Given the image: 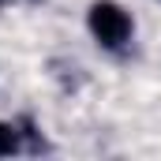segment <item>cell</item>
I'll return each instance as SVG.
<instances>
[{
    "label": "cell",
    "instance_id": "obj_2",
    "mask_svg": "<svg viewBox=\"0 0 161 161\" xmlns=\"http://www.w3.org/2000/svg\"><path fill=\"white\" fill-rule=\"evenodd\" d=\"M19 150V131L11 127V124L0 120V158H8V154H15Z\"/></svg>",
    "mask_w": 161,
    "mask_h": 161
},
{
    "label": "cell",
    "instance_id": "obj_1",
    "mask_svg": "<svg viewBox=\"0 0 161 161\" xmlns=\"http://www.w3.org/2000/svg\"><path fill=\"white\" fill-rule=\"evenodd\" d=\"M86 23H90L94 41L105 45V49H124L131 41V15L116 0H94L90 11H86Z\"/></svg>",
    "mask_w": 161,
    "mask_h": 161
}]
</instances>
